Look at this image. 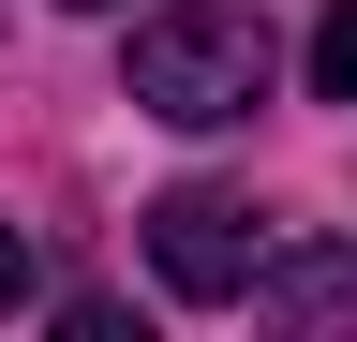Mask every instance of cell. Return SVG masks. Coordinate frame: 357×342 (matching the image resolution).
I'll return each instance as SVG.
<instances>
[{"instance_id":"1","label":"cell","mask_w":357,"mask_h":342,"mask_svg":"<svg viewBox=\"0 0 357 342\" xmlns=\"http://www.w3.org/2000/svg\"><path fill=\"white\" fill-rule=\"evenodd\" d=\"M268 75H283V45H268L253 0H164V15L134 30V104L178 119V134L253 119V104H268Z\"/></svg>"},{"instance_id":"2","label":"cell","mask_w":357,"mask_h":342,"mask_svg":"<svg viewBox=\"0 0 357 342\" xmlns=\"http://www.w3.org/2000/svg\"><path fill=\"white\" fill-rule=\"evenodd\" d=\"M149 268H164V297L223 313V297H253L268 238H253V208H238V194H164V208H149Z\"/></svg>"},{"instance_id":"3","label":"cell","mask_w":357,"mask_h":342,"mask_svg":"<svg viewBox=\"0 0 357 342\" xmlns=\"http://www.w3.org/2000/svg\"><path fill=\"white\" fill-rule=\"evenodd\" d=\"M253 313L268 327H357V253H328V238H312V253H268V268H253Z\"/></svg>"},{"instance_id":"4","label":"cell","mask_w":357,"mask_h":342,"mask_svg":"<svg viewBox=\"0 0 357 342\" xmlns=\"http://www.w3.org/2000/svg\"><path fill=\"white\" fill-rule=\"evenodd\" d=\"M312 90L357 104V0H328V30H312Z\"/></svg>"},{"instance_id":"5","label":"cell","mask_w":357,"mask_h":342,"mask_svg":"<svg viewBox=\"0 0 357 342\" xmlns=\"http://www.w3.org/2000/svg\"><path fill=\"white\" fill-rule=\"evenodd\" d=\"M15 297H30V238L0 224V313H15Z\"/></svg>"},{"instance_id":"6","label":"cell","mask_w":357,"mask_h":342,"mask_svg":"<svg viewBox=\"0 0 357 342\" xmlns=\"http://www.w3.org/2000/svg\"><path fill=\"white\" fill-rule=\"evenodd\" d=\"M75 15H119V0H75Z\"/></svg>"}]
</instances>
